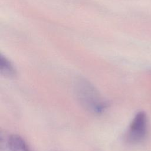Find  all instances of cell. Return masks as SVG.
<instances>
[{
	"mask_svg": "<svg viewBox=\"0 0 151 151\" xmlns=\"http://www.w3.org/2000/svg\"><path fill=\"white\" fill-rule=\"evenodd\" d=\"M74 90L78 102L88 111L94 114H101L107 109V101L86 79L81 77L76 79Z\"/></svg>",
	"mask_w": 151,
	"mask_h": 151,
	"instance_id": "cell-1",
	"label": "cell"
},
{
	"mask_svg": "<svg viewBox=\"0 0 151 151\" xmlns=\"http://www.w3.org/2000/svg\"><path fill=\"white\" fill-rule=\"evenodd\" d=\"M147 117L144 111H139L132 119L125 136L128 143L138 144L146 138L147 133Z\"/></svg>",
	"mask_w": 151,
	"mask_h": 151,
	"instance_id": "cell-2",
	"label": "cell"
},
{
	"mask_svg": "<svg viewBox=\"0 0 151 151\" xmlns=\"http://www.w3.org/2000/svg\"><path fill=\"white\" fill-rule=\"evenodd\" d=\"M1 73L6 77H14L16 74L15 70L11 63L5 58L1 57L0 63Z\"/></svg>",
	"mask_w": 151,
	"mask_h": 151,
	"instance_id": "cell-4",
	"label": "cell"
},
{
	"mask_svg": "<svg viewBox=\"0 0 151 151\" xmlns=\"http://www.w3.org/2000/svg\"><path fill=\"white\" fill-rule=\"evenodd\" d=\"M5 143L6 147L9 151H31L25 141L17 134L8 136Z\"/></svg>",
	"mask_w": 151,
	"mask_h": 151,
	"instance_id": "cell-3",
	"label": "cell"
}]
</instances>
